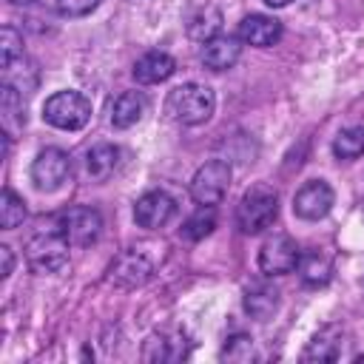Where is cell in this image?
<instances>
[{
    "instance_id": "obj_1",
    "label": "cell",
    "mask_w": 364,
    "mask_h": 364,
    "mask_svg": "<svg viewBox=\"0 0 364 364\" xmlns=\"http://www.w3.org/2000/svg\"><path fill=\"white\" fill-rule=\"evenodd\" d=\"M213 108H216L213 91L208 85H199V82H182L165 100L168 117L182 122V125H202V122H208L213 117Z\"/></svg>"
},
{
    "instance_id": "obj_2",
    "label": "cell",
    "mask_w": 364,
    "mask_h": 364,
    "mask_svg": "<svg viewBox=\"0 0 364 364\" xmlns=\"http://www.w3.org/2000/svg\"><path fill=\"white\" fill-rule=\"evenodd\" d=\"M279 213V196L270 185H253L245 191L236 208V225L242 233H262L276 222Z\"/></svg>"
},
{
    "instance_id": "obj_3",
    "label": "cell",
    "mask_w": 364,
    "mask_h": 364,
    "mask_svg": "<svg viewBox=\"0 0 364 364\" xmlns=\"http://www.w3.org/2000/svg\"><path fill=\"white\" fill-rule=\"evenodd\" d=\"M43 119L60 131H80L91 119V102L80 91H57L46 100Z\"/></svg>"
},
{
    "instance_id": "obj_4",
    "label": "cell",
    "mask_w": 364,
    "mask_h": 364,
    "mask_svg": "<svg viewBox=\"0 0 364 364\" xmlns=\"http://www.w3.org/2000/svg\"><path fill=\"white\" fill-rule=\"evenodd\" d=\"M68 239L57 233H37L26 245V262L34 273H57L68 264Z\"/></svg>"
},
{
    "instance_id": "obj_5",
    "label": "cell",
    "mask_w": 364,
    "mask_h": 364,
    "mask_svg": "<svg viewBox=\"0 0 364 364\" xmlns=\"http://www.w3.org/2000/svg\"><path fill=\"white\" fill-rule=\"evenodd\" d=\"M228 188H230V165L222 162V159L205 162L193 173V179H191V196H193V202L196 205H208V208L219 205L225 199Z\"/></svg>"
},
{
    "instance_id": "obj_6",
    "label": "cell",
    "mask_w": 364,
    "mask_h": 364,
    "mask_svg": "<svg viewBox=\"0 0 364 364\" xmlns=\"http://www.w3.org/2000/svg\"><path fill=\"white\" fill-rule=\"evenodd\" d=\"M60 233L71 245L88 247L102 233V216H100V210H94L88 205H74V208H68V210L60 213Z\"/></svg>"
},
{
    "instance_id": "obj_7",
    "label": "cell",
    "mask_w": 364,
    "mask_h": 364,
    "mask_svg": "<svg viewBox=\"0 0 364 364\" xmlns=\"http://www.w3.org/2000/svg\"><path fill=\"white\" fill-rule=\"evenodd\" d=\"M301 250L296 245V239H290L287 233H273L262 247H259V270L264 276H284L293 273L299 267Z\"/></svg>"
},
{
    "instance_id": "obj_8",
    "label": "cell",
    "mask_w": 364,
    "mask_h": 364,
    "mask_svg": "<svg viewBox=\"0 0 364 364\" xmlns=\"http://www.w3.org/2000/svg\"><path fill=\"white\" fill-rule=\"evenodd\" d=\"M71 176V159L60 148H43L31 162V182L40 191H57Z\"/></svg>"
},
{
    "instance_id": "obj_9",
    "label": "cell",
    "mask_w": 364,
    "mask_h": 364,
    "mask_svg": "<svg viewBox=\"0 0 364 364\" xmlns=\"http://www.w3.org/2000/svg\"><path fill=\"white\" fill-rule=\"evenodd\" d=\"M333 202H336L333 188L324 179H310V182H304L296 191V196H293V213L299 219L316 222V219H324L330 213Z\"/></svg>"
},
{
    "instance_id": "obj_10",
    "label": "cell",
    "mask_w": 364,
    "mask_h": 364,
    "mask_svg": "<svg viewBox=\"0 0 364 364\" xmlns=\"http://www.w3.org/2000/svg\"><path fill=\"white\" fill-rule=\"evenodd\" d=\"M176 213V202L165 193V191H148L136 199L134 205V219L139 228H148V230H156L162 225L171 222V216Z\"/></svg>"
},
{
    "instance_id": "obj_11",
    "label": "cell",
    "mask_w": 364,
    "mask_h": 364,
    "mask_svg": "<svg viewBox=\"0 0 364 364\" xmlns=\"http://www.w3.org/2000/svg\"><path fill=\"white\" fill-rule=\"evenodd\" d=\"M282 37V23L276 17H267V14H250L239 23V40L247 43V46H259V48H267L273 43H279Z\"/></svg>"
},
{
    "instance_id": "obj_12",
    "label": "cell",
    "mask_w": 364,
    "mask_h": 364,
    "mask_svg": "<svg viewBox=\"0 0 364 364\" xmlns=\"http://www.w3.org/2000/svg\"><path fill=\"white\" fill-rule=\"evenodd\" d=\"M148 276H151V262L136 250H125L111 264V282L119 287H139L148 282Z\"/></svg>"
},
{
    "instance_id": "obj_13",
    "label": "cell",
    "mask_w": 364,
    "mask_h": 364,
    "mask_svg": "<svg viewBox=\"0 0 364 364\" xmlns=\"http://www.w3.org/2000/svg\"><path fill=\"white\" fill-rule=\"evenodd\" d=\"M173 71H176V63H173V57L165 54V51H148V54H142V57L134 63V80L142 82V85L165 82Z\"/></svg>"
},
{
    "instance_id": "obj_14",
    "label": "cell",
    "mask_w": 364,
    "mask_h": 364,
    "mask_svg": "<svg viewBox=\"0 0 364 364\" xmlns=\"http://www.w3.org/2000/svg\"><path fill=\"white\" fill-rule=\"evenodd\" d=\"M239 54H242V46H239L236 37H222V34H216L213 40L205 43V48H202V63H205L210 71H228V68L236 65Z\"/></svg>"
},
{
    "instance_id": "obj_15",
    "label": "cell",
    "mask_w": 364,
    "mask_h": 364,
    "mask_svg": "<svg viewBox=\"0 0 364 364\" xmlns=\"http://www.w3.org/2000/svg\"><path fill=\"white\" fill-rule=\"evenodd\" d=\"M188 355V341L179 333H162V336H151L145 341L142 358L145 361H179Z\"/></svg>"
},
{
    "instance_id": "obj_16",
    "label": "cell",
    "mask_w": 364,
    "mask_h": 364,
    "mask_svg": "<svg viewBox=\"0 0 364 364\" xmlns=\"http://www.w3.org/2000/svg\"><path fill=\"white\" fill-rule=\"evenodd\" d=\"M145 114V97L139 91H122L111 102V125L114 128H131Z\"/></svg>"
},
{
    "instance_id": "obj_17",
    "label": "cell",
    "mask_w": 364,
    "mask_h": 364,
    "mask_svg": "<svg viewBox=\"0 0 364 364\" xmlns=\"http://www.w3.org/2000/svg\"><path fill=\"white\" fill-rule=\"evenodd\" d=\"M222 26V14L216 6H199L191 17H188V37L196 43H208L219 34Z\"/></svg>"
},
{
    "instance_id": "obj_18",
    "label": "cell",
    "mask_w": 364,
    "mask_h": 364,
    "mask_svg": "<svg viewBox=\"0 0 364 364\" xmlns=\"http://www.w3.org/2000/svg\"><path fill=\"white\" fill-rule=\"evenodd\" d=\"M119 165V148L114 145H94L85 156V168H88V176L94 182H105Z\"/></svg>"
},
{
    "instance_id": "obj_19",
    "label": "cell",
    "mask_w": 364,
    "mask_h": 364,
    "mask_svg": "<svg viewBox=\"0 0 364 364\" xmlns=\"http://www.w3.org/2000/svg\"><path fill=\"white\" fill-rule=\"evenodd\" d=\"M296 270H299V273H301V279H304L307 284H313V287L327 284V282H330V276H333V264H330V259H327L324 253H318V250L301 253V259H299V267H296Z\"/></svg>"
},
{
    "instance_id": "obj_20",
    "label": "cell",
    "mask_w": 364,
    "mask_h": 364,
    "mask_svg": "<svg viewBox=\"0 0 364 364\" xmlns=\"http://www.w3.org/2000/svg\"><path fill=\"white\" fill-rule=\"evenodd\" d=\"M341 355V341H338V333L333 330V327H327V330H321V333H316L313 336V341L307 344V350H304V361H336Z\"/></svg>"
},
{
    "instance_id": "obj_21",
    "label": "cell",
    "mask_w": 364,
    "mask_h": 364,
    "mask_svg": "<svg viewBox=\"0 0 364 364\" xmlns=\"http://www.w3.org/2000/svg\"><path fill=\"white\" fill-rule=\"evenodd\" d=\"M245 307H247V313H250L253 318L267 321V318L276 313V307H279V293H276L273 287H267V284H259V287L247 290Z\"/></svg>"
},
{
    "instance_id": "obj_22",
    "label": "cell",
    "mask_w": 364,
    "mask_h": 364,
    "mask_svg": "<svg viewBox=\"0 0 364 364\" xmlns=\"http://www.w3.org/2000/svg\"><path fill=\"white\" fill-rule=\"evenodd\" d=\"M333 154L338 159H358L364 154V128H344L333 139Z\"/></svg>"
},
{
    "instance_id": "obj_23",
    "label": "cell",
    "mask_w": 364,
    "mask_h": 364,
    "mask_svg": "<svg viewBox=\"0 0 364 364\" xmlns=\"http://www.w3.org/2000/svg\"><path fill=\"white\" fill-rule=\"evenodd\" d=\"M23 219H26V202L11 188H3V196H0V225H3V230H14Z\"/></svg>"
},
{
    "instance_id": "obj_24",
    "label": "cell",
    "mask_w": 364,
    "mask_h": 364,
    "mask_svg": "<svg viewBox=\"0 0 364 364\" xmlns=\"http://www.w3.org/2000/svg\"><path fill=\"white\" fill-rule=\"evenodd\" d=\"M213 228H216V213H213V208L199 205V210L182 225V236H188V239H202V236H208Z\"/></svg>"
},
{
    "instance_id": "obj_25",
    "label": "cell",
    "mask_w": 364,
    "mask_h": 364,
    "mask_svg": "<svg viewBox=\"0 0 364 364\" xmlns=\"http://www.w3.org/2000/svg\"><path fill=\"white\" fill-rule=\"evenodd\" d=\"M20 57H23V37L11 26H3L0 28V65L6 68Z\"/></svg>"
},
{
    "instance_id": "obj_26",
    "label": "cell",
    "mask_w": 364,
    "mask_h": 364,
    "mask_svg": "<svg viewBox=\"0 0 364 364\" xmlns=\"http://www.w3.org/2000/svg\"><path fill=\"white\" fill-rule=\"evenodd\" d=\"M222 358H228V361H250L253 358V341L247 336L228 338V344L222 350Z\"/></svg>"
},
{
    "instance_id": "obj_27",
    "label": "cell",
    "mask_w": 364,
    "mask_h": 364,
    "mask_svg": "<svg viewBox=\"0 0 364 364\" xmlns=\"http://www.w3.org/2000/svg\"><path fill=\"white\" fill-rule=\"evenodd\" d=\"M100 6V0H57V11L63 17H85Z\"/></svg>"
},
{
    "instance_id": "obj_28",
    "label": "cell",
    "mask_w": 364,
    "mask_h": 364,
    "mask_svg": "<svg viewBox=\"0 0 364 364\" xmlns=\"http://www.w3.org/2000/svg\"><path fill=\"white\" fill-rule=\"evenodd\" d=\"M0 256H3V276H9V273H11V267H14L11 247H9V245H3V247H0Z\"/></svg>"
},
{
    "instance_id": "obj_29",
    "label": "cell",
    "mask_w": 364,
    "mask_h": 364,
    "mask_svg": "<svg viewBox=\"0 0 364 364\" xmlns=\"http://www.w3.org/2000/svg\"><path fill=\"white\" fill-rule=\"evenodd\" d=\"M264 3H267V6H273V9H282V6H287L290 0H264Z\"/></svg>"
},
{
    "instance_id": "obj_30",
    "label": "cell",
    "mask_w": 364,
    "mask_h": 364,
    "mask_svg": "<svg viewBox=\"0 0 364 364\" xmlns=\"http://www.w3.org/2000/svg\"><path fill=\"white\" fill-rule=\"evenodd\" d=\"M11 3H31V0H11Z\"/></svg>"
}]
</instances>
